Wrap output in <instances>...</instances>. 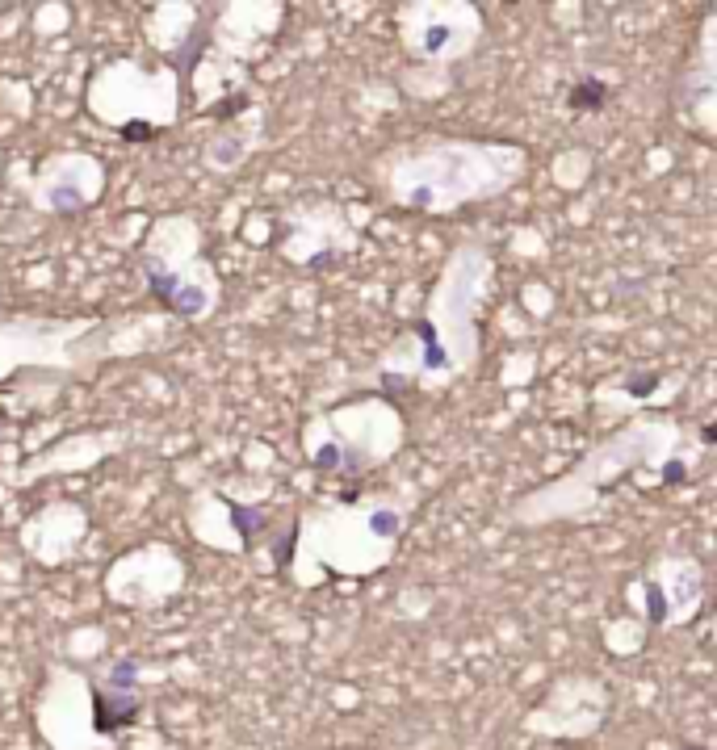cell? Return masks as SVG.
<instances>
[{
    "mask_svg": "<svg viewBox=\"0 0 717 750\" xmlns=\"http://www.w3.org/2000/svg\"><path fill=\"white\" fill-rule=\"evenodd\" d=\"M445 42H449V26H432V30H424V38H420V51H424V55H441Z\"/></svg>",
    "mask_w": 717,
    "mask_h": 750,
    "instance_id": "obj_10",
    "label": "cell"
},
{
    "mask_svg": "<svg viewBox=\"0 0 717 750\" xmlns=\"http://www.w3.org/2000/svg\"><path fill=\"white\" fill-rule=\"evenodd\" d=\"M567 105L575 109V114H596V109L608 105V84L600 76H583L571 84V93H567Z\"/></svg>",
    "mask_w": 717,
    "mask_h": 750,
    "instance_id": "obj_3",
    "label": "cell"
},
{
    "mask_svg": "<svg viewBox=\"0 0 717 750\" xmlns=\"http://www.w3.org/2000/svg\"><path fill=\"white\" fill-rule=\"evenodd\" d=\"M349 457H353V453H349ZM349 457H344V449H336V445H323V449H319V453L311 457V466H315L319 474H332V470H344V474L353 470V474H357L361 466H353Z\"/></svg>",
    "mask_w": 717,
    "mask_h": 750,
    "instance_id": "obj_5",
    "label": "cell"
},
{
    "mask_svg": "<svg viewBox=\"0 0 717 750\" xmlns=\"http://www.w3.org/2000/svg\"><path fill=\"white\" fill-rule=\"evenodd\" d=\"M143 277H147V290L156 294L168 311H177L181 319H193V315H202L206 306H210V294L206 290H193V285H181L177 277H172L168 269H160V260H143Z\"/></svg>",
    "mask_w": 717,
    "mask_h": 750,
    "instance_id": "obj_1",
    "label": "cell"
},
{
    "mask_svg": "<svg viewBox=\"0 0 717 750\" xmlns=\"http://www.w3.org/2000/svg\"><path fill=\"white\" fill-rule=\"evenodd\" d=\"M646 616H650V625H663L667 621V600H663V591L655 583L646 587Z\"/></svg>",
    "mask_w": 717,
    "mask_h": 750,
    "instance_id": "obj_9",
    "label": "cell"
},
{
    "mask_svg": "<svg viewBox=\"0 0 717 750\" xmlns=\"http://www.w3.org/2000/svg\"><path fill=\"white\" fill-rule=\"evenodd\" d=\"M143 713V700L135 692H93V725L101 734H118L135 725Z\"/></svg>",
    "mask_w": 717,
    "mask_h": 750,
    "instance_id": "obj_2",
    "label": "cell"
},
{
    "mask_svg": "<svg viewBox=\"0 0 717 750\" xmlns=\"http://www.w3.org/2000/svg\"><path fill=\"white\" fill-rule=\"evenodd\" d=\"M663 478H667V482H680V478H684V466H676V461H671V466L663 470Z\"/></svg>",
    "mask_w": 717,
    "mask_h": 750,
    "instance_id": "obj_13",
    "label": "cell"
},
{
    "mask_svg": "<svg viewBox=\"0 0 717 750\" xmlns=\"http://www.w3.org/2000/svg\"><path fill=\"white\" fill-rule=\"evenodd\" d=\"M122 139H130V143H151V139H156V126H147V122L122 126Z\"/></svg>",
    "mask_w": 717,
    "mask_h": 750,
    "instance_id": "obj_12",
    "label": "cell"
},
{
    "mask_svg": "<svg viewBox=\"0 0 717 750\" xmlns=\"http://www.w3.org/2000/svg\"><path fill=\"white\" fill-rule=\"evenodd\" d=\"M625 386H629V394H650L659 386V373H629Z\"/></svg>",
    "mask_w": 717,
    "mask_h": 750,
    "instance_id": "obj_11",
    "label": "cell"
},
{
    "mask_svg": "<svg viewBox=\"0 0 717 750\" xmlns=\"http://www.w3.org/2000/svg\"><path fill=\"white\" fill-rule=\"evenodd\" d=\"M684 750H709V746H684Z\"/></svg>",
    "mask_w": 717,
    "mask_h": 750,
    "instance_id": "obj_14",
    "label": "cell"
},
{
    "mask_svg": "<svg viewBox=\"0 0 717 750\" xmlns=\"http://www.w3.org/2000/svg\"><path fill=\"white\" fill-rule=\"evenodd\" d=\"M416 332H420V340H424V365H428V369H445L449 361H445V348L437 344V332H432V323H416Z\"/></svg>",
    "mask_w": 717,
    "mask_h": 750,
    "instance_id": "obj_7",
    "label": "cell"
},
{
    "mask_svg": "<svg viewBox=\"0 0 717 750\" xmlns=\"http://www.w3.org/2000/svg\"><path fill=\"white\" fill-rule=\"evenodd\" d=\"M227 507H231V520H235V528L244 537H260L269 528V512H265V507H244V503H235V499H227Z\"/></svg>",
    "mask_w": 717,
    "mask_h": 750,
    "instance_id": "obj_4",
    "label": "cell"
},
{
    "mask_svg": "<svg viewBox=\"0 0 717 750\" xmlns=\"http://www.w3.org/2000/svg\"><path fill=\"white\" fill-rule=\"evenodd\" d=\"M135 683H139V663L135 658H118L110 667V692H135Z\"/></svg>",
    "mask_w": 717,
    "mask_h": 750,
    "instance_id": "obj_6",
    "label": "cell"
},
{
    "mask_svg": "<svg viewBox=\"0 0 717 750\" xmlns=\"http://www.w3.org/2000/svg\"><path fill=\"white\" fill-rule=\"evenodd\" d=\"M369 528H374V537H399V528H403V516L395 512V507H382V512L369 516Z\"/></svg>",
    "mask_w": 717,
    "mask_h": 750,
    "instance_id": "obj_8",
    "label": "cell"
}]
</instances>
